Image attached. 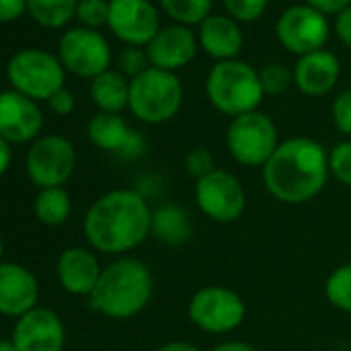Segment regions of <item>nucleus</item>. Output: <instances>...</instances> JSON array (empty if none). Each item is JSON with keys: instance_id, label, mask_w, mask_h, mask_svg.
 Masks as SVG:
<instances>
[{"instance_id": "nucleus-1", "label": "nucleus", "mask_w": 351, "mask_h": 351, "mask_svg": "<svg viewBox=\"0 0 351 351\" xmlns=\"http://www.w3.org/2000/svg\"><path fill=\"white\" fill-rule=\"evenodd\" d=\"M328 176V151L308 136L285 138L263 165L267 191L285 205H302L318 197Z\"/></svg>"}, {"instance_id": "nucleus-2", "label": "nucleus", "mask_w": 351, "mask_h": 351, "mask_svg": "<svg viewBox=\"0 0 351 351\" xmlns=\"http://www.w3.org/2000/svg\"><path fill=\"white\" fill-rule=\"evenodd\" d=\"M153 213L145 197L130 189L110 191L87 211L83 232L93 250L124 254L151 234Z\"/></svg>"}, {"instance_id": "nucleus-3", "label": "nucleus", "mask_w": 351, "mask_h": 351, "mask_svg": "<svg viewBox=\"0 0 351 351\" xmlns=\"http://www.w3.org/2000/svg\"><path fill=\"white\" fill-rule=\"evenodd\" d=\"M153 295V275L136 258H118L104 267L89 306L106 318L128 320L141 314Z\"/></svg>"}, {"instance_id": "nucleus-4", "label": "nucleus", "mask_w": 351, "mask_h": 351, "mask_svg": "<svg viewBox=\"0 0 351 351\" xmlns=\"http://www.w3.org/2000/svg\"><path fill=\"white\" fill-rule=\"evenodd\" d=\"M205 91L211 106L230 118L256 112L265 99L258 71L240 58L215 62L207 75Z\"/></svg>"}, {"instance_id": "nucleus-5", "label": "nucleus", "mask_w": 351, "mask_h": 351, "mask_svg": "<svg viewBox=\"0 0 351 351\" xmlns=\"http://www.w3.org/2000/svg\"><path fill=\"white\" fill-rule=\"evenodd\" d=\"M184 87L176 73L149 66L138 77L130 79L128 110L145 124H163L180 112Z\"/></svg>"}, {"instance_id": "nucleus-6", "label": "nucleus", "mask_w": 351, "mask_h": 351, "mask_svg": "<svg viewBox=\"0 0 351 351\" xmlns=\"http://www.w3.org/2000/svg\"><path fill=\"white\" fill-rule=\"evenodd\" d=\"M7 79L11 89L25 97L34 101H48L64 87L66 71L58 56L46 50L27 48L11 56L7 62Z\"/></svg>"}, {"instance_id": "nucleus-7", "label": "nucleus", "mask_w": 351, "mask_h": 351, "mask_svg": "<svg viewBox=\"0 0 351 351\" xmlns=\"http://www.w3.org/2000/svg\"><path fill=\"white\" fill-rule=\"evenodd\" d=\"M226 145L240 165L263 167L279 147L277 126L271 116L261 110L242 114L232 118L226 132Z\"/></svg>"}, {"instance_id": "nucleus-8", "label": "nucleus", "mask_w": 351, "mask_h": 351, "mask_svg": "<svg viewBox=\"0 0 351 351\" xmlns=\"http://www.w3.org/2000/svg\"><path fill=\"white\" fill-rule=\"evenodd\" d=\"M77 167V151L73 143L60 134H44L32 143L25 169L29 180L40 189L64 186Z\"/></svg>"}, {"instance_id": "nucleus-9", "label": "nucleus", "mask_w": 351, "mask_h": 351, "mask_svg": "<svg viewBox=\"0 0 351 351\" xmlns=\"http://www.w3.org/2000/svg\"><path fill=\"white\" fill-rule=\"evenodd\" d=\"M330 32L332 27L328 23V17L308 7L306 3L287 7L275 23L277 42L298 58L324 50Z\"/></svg>"}, {"instance_id": "nucleus-10", "label": "nucleus", "mask_w": 351, "mask_h": 351, "mask_svg": "<svg viewBox=\"0 0 351 351\" xmlns=\"http://www.w3.org/2000/svg\"><path fill=\"white\" fill-rule=\"evenodd\" d=\"M189 318L205 332L221 335L238 328L246 318V304L230 287L207 285L195 291L189 302Z\"/></svg>"}, {"instance_id": "nucleus-11", "label": "nucleus", "mask_w": 351, "mask_h": 351, "mask_svg": "<svg viewBox=\"0 0 351 351\" xmlns=\"http://www.w3.org/2000/svg\"><path fill=\"white\" fill-rule=\"evenodd\" d=\"M58 58L66 73L93 81L101 73L110 71L112 48L99 32L73 27L60 38Z\"/></svg>"}, {"instance_id": "nucleus-12", "label": "nucleus", "mask_w": 351, "mask_h": 351, "mask_svg": "<svg viewBox=\"0 0 351 351\" xmlns=\"http://www.w3.org/2000/svg\"><path fill=\"white\" fill-rule=\"evenodd\" d=\"M195 201L205 217L215 223H232L246 211V193L232 171L215 169L197 180Z\"/></svg>"}, {"instance_id": "nucleus-13", "label": "nucleus", "mask_w": 351, "mask_h": 351, "mask_svg": "<svg viewBox=\"0 0 351 351\" xmlns=\"http://www.w3.org/2000/svg\"><path fill=\"white\" fill-rule=\"evenodd\" d=\"M108 27L122 44L147 48L161 29V19L151 0H110Z\"/></svg>"}, {"instance_id": "nucleus-14", "label": "nucleus", "mask_w": 351, "mask_h": 351, "mask_svg": "<svg viewBox=\"0 0 351 351\" xmlns=\"http://www.w3.org/2000/svg\"><path fill=\"white\" fill-rule=\"evenodd\" d=\"M44 114L38 101L9 89L0 91V136L11 145L34 143L40 138Z\"/></svg>"}, {"instance_id": "nucleus-15", "label": "nucleus", "mask_w": 351, "mask_h": 351, "mask_svg": "<svg viewBox=\"0 0 351 351\" xmlns=\"http://www.w3.org/2000/svg\"><path fill=\"white\" fill-rule=\"evenodd\" d=\"M11 341L17 351H62L66 332L54 310L38 306L17 318Z\"/></svg>"}, {"instance_id": "nucleus-16", "label": "nucleus", "mask_w": 351, "mask_h": 351, "mask_svg": "<svg viewBox=\"0 0 351 351\" xmlns=\"http://www.w3.org/2000/svg\"><path fill=\"white\" fill-rule=\"evenodd\" d=\"M149 64L153 69L176 73L189 66L199 52V38L193 27L169 23L157 32V36L145 48Z\"/></svg>"}, {"instance_id": "nucleus-17", "label": "nucleus", "mask_w": 351, "mask_h": 351, "mask_svg": "<svg viewBox=\"0 0 351 351\" xmlns=\"http://www.w3.org/2000/svg\"><path fill=\"white\" fill-rule=\"evenodd\" d=\"M40 283L38 277L19 263L0 265V314L21 318L38 308Z\"/></svg>"}, {"instance_id": "nucleus-18", "label": "nucleus", "mask_w": 351, "mask_h": 351, "mask_svg": "<svg viewBox=\"0 0 351 351\" xmlns=\"http://www.w3.org/2000/svg\"><path fill=\"white\" fill-rule=\"evenodd\" d=\"M87 136L97 149L126 159L138 157L145 147L141 132L132 130L120 114L97 112L87 124Z\"/></svg>"}, {"instance_id": "nucleus-19", "label": "nucleus", "mask_w": 351, "mask_h": 351, "mask_svg": "<svg viewBox=\"0 0 351 351\" xmlns=\"http://www.w3.org/2000/svg\"><path fill=\"white\" fill-rule=\"evenodd\" d=\"M293 85L308 97H322L335 89L341 77V62L330 50L300 56L293 64Z\"/></svg>"}, {"instance_id": "nucleus-20", "label": "nucleus", "mask_w": 351, "mask_h": 351, "mask_svg": "<svg viewBox=\"0 0 351 351\" xmlns=\"http://www.w3.org/2000/svg\"><path fill=\"white\" fill-rule=\"evenodd\" d=\"M101 271L104 269L99 267L97 256L81 246L66 248L56 263V277L60 287L71 295H81V298L91 295V291L99 281Z\"/></svg>"}, {"instance_id": "nucleus-21", "label": "nucleus", "mask_w": 351, "mask_h": 351, "mask_svg": "<svg viewBox=\"0 0 351 351\" xmlns=\"http://www.w3.org/2000/svg\"><path fill=\"white\" fill-rule=\"evenodd\" d=\"M199 48L215 62L236 60L244 48V32L230 15H211L199 25Z\"/></svg>"}, {"instance_id": "nucleus-22", "label": "nucleus", "mask_w": 351, "mask_h": 351, "mask_svg": "<svg viewBox=\"0 0 351 351\" xmlns=\"http://www.w3.org/2000/svg\"><path fill=\"white\" fill-rule=\"evenodd\" d=\"M89 95L99 112L120 114L128 108L130 101V79L124 77L118 69H110L91 81Z\"/></svg>"}, {"instance_id": "nucleus-23", "label": "nucleus", "mask_w": 351, "mask_h": 351, "mask_svg": "<svg viewBox=\"0 0 351 351\" xmlns=\"http://www.w3.org/2000/svg\"><path fill=\"white\" fill-rule=\"evenodd\" d=\"M151 234L167 246H180L191 238L193 223H191L189 213L182 207L163 205L153 213Z\"/></svg>"}, {"instance_id": "nucleus-24", "label": "nucleus", "mask_w": 351, "mask_h": 351, "mask_svg": "<svg viewBox=\"0 0 351 351\" xmlns=\"http://www.w3.org/2000/svg\"><path fill=\"white\" fill-rule=\"evenodd\" d=\"M34 213L40 223L48 228H58L69 221L73 213V201L71 195L64 191V186L56 189H44L38 193L34 201Z\"/></svg>"}, {"instance_id": "nucleus-25", "label": "nucleus", "mask_w": 351, "mask_h": 351, "mask_svg": "<svg viewBox=\"0 0 351 351\" xmlns=\"http://www.w3.org/2000/svg\"><path fill=\"white\" fill-rule=\"evenodd\" d=\"M77 7L79 0H27L29 17L46 29L69 25L77 15Z\"/></svg>"}, {"instance_id": "nucleus-26", "label": "nucleus", "mask_w": 351, "mask_h": 351, "mask_svg": "<svg viewBox=\"0 0 351 351\" xmlns=\"http://www.w3.org/2000/svg\"><path fill=\"white\" fill-rule=\"evenodd\" d=\"M213 3L215 0H159V7L171 23L199 27L213 15Z\"/></svg>"}, {"instance_id": "nucleus-27", "label": "nucleus", "mask_w": 351, "mask_h": 351, "mask_svg": "<svg viewBox=\"0 0 351 351\" xmlns=\"http://www.w3.org/2000/svg\"><path fill=\"white\" fill-rule=\"evenodd\" d=\"M324 295L332 308L341 312H351V263L337 267L328 275L324 283Z\"/></svg>"}, {"instance_id": "nucleus-28", "label": "nucleus", "mask_w": 351, "mask_h": 351, "mask_svg": "<svg viewBox=\"0 0 351 351\" xmlns=\"http://www.w3.org/2000/svg\"><path fill=\"white\" fill-rule=\"evenodd\" d=\"M258 79L265 95H283L293 85V71L279 62H271L258 71Z\"/></svg>"}, {"instance_id": "nucleus-29", "label": "nucleus", "mask_w": 351, "mask_h": 351, "mask_svg": "<svg viewBox=\"0 0 351 351\" xmlns=\"http://www.w3.org/2000/svg\"><path fill=\"white\" fill-rule=\"evenodd\" d=\"M75 19L81 27L99 32V27L108 25L110 19V0H79Z\"/></svg>"}, {"instance_id": "nucleus-30", "label": "nucleus", "mask_w": 351, "mask_h": 351, "mask_svg": "<svg viewBox=\"0 0 351 351\" xmlns=\"http://www.w3.org/2000/svg\"><path fill=\"white\" fill-rule=\"evenodd\" d=\"M328 171L339 184L351 189V141H343L328 151Z\"/></svg>"}, {"instance_id": "nucleus-31", "label": "nucleus", "mask_w": 351, "mask_h": 351, "mask_svg": "<svg viewBox=\"0 0 351 351\" xmlns=\"http://www.w3.org/2000/svg\"><path fill=\"white\" fill-rule=\"evenodd\" d=\"M221 3H223L226 15L236 19L240 25L258 21L269 7V0H221Z\"/></svg>"}, {"instance_id": "nucleus-32", "label": "nucleus", "mask_w": 351, "mask_h": 351, "mask_svg": "<svg viewBox=\"0 0 351 351\" xmlns=\"http://www.w3.org/2000/svg\"><path fill=\"white\" fill-rule=\"evenodd\" d=\"M149 56L145 52V48H136V46H126L120 54H118V71L128 77L134 79L141 73H145L149 69Z\"/></svg>"}, {"instance_id": "nucleus-33", "label": "nucleus", "mask_w": 351, "mask_h": 351, "mask_svg": "<svg viewBox=\"0 0 351 351\" xmlns=\"http://www.w3.org/2000/svg\"><path fill=\"white\" fill-rule=\"evenodd\" d=\"M184 167L195 180H201V178H205V176H209V173H213L217 169L211 151L205 149V147H197V149L189 151L186 157H184Z\"/></svg>"}, {"instance_id": "nucleus-34", "label": "nucleus", "mask_w": 351, "mask_h": 351, "mask_svg": "<svg viewBox=\"0 0 351 351\" xmlns=\"http://www.w3.org/2000/svg\"><path fill=\"white\" fill-rule=\"evenodd\" d=\"M330 118L341 134L351 136V87L343 89L330 106Z\"/></svg>"}, {"instance_id": "nucleus-35", "label": "nucleus", "mask_w": 351, "mask_h": 351, "mask_svg": "<svg viewBox=\"0 0 351 351\" xmlns=\"http://www.w3.org/2000/svg\"><path fill=\"white\" fill-rule=\"evenodd\" d=\"M48 106L56 116H69L75 110V95L69 87H62L48 99Z\"/></svg>"}, {"instance_id": "nucleus-36", "label": "nucleus", "mask_w": 351, "mask_h": 351, "mask_svg": "<svg viewBox=\"0 0 351 351\" xmlns=\"http://www.w3.org/2000/svg\"><path fill=\"white\" fill-rule=\"evenodd\" d=\"M332 32L337 36V40L351 50V7H347L345 11H341L335 21H332Z\"/></svg>"}, {"instance_id": "nucleus-37", "label": "nucleus", "mask_w": 351, "mask_h": 351, "mask_svg": "<svg viewBox=\"0 0 351 351\" xmlns=\"http://www.w3.org/2000/svg\"><path fill=\"white\" fill-rule=\"evenodd\" d=\"M27 13V0H0V23L17 21Z\"/></svg>"}, {"instance_id": "nucleus-38", "label": "nucleus", "mask_w": 351, "mask_h": 351, "mask_svg": "<svg viewBox=\"0 0 351 351\" xmlns=\"http://www.w3.org/2000/svg\"><path fill=\"white\" fill-rule=\"evenodd\" d=\"M304 3L326 17H337L341 11L351 7V0H304Z\"/></svg>"}, {"instance_id": "nucleus-39", "label": "nucleus", "mask_w": 351, "mask_h": 351, "mask_svg": "<svg viewBox=\"0 0 351 351\" xmlns=\"http://www.w3.org/2000/svg\"><path fill=\"white\" fill-rule=\"evenodd\" d=\"M13 161V153H11V143H7L3 136H0V178L7 173V169L11 167Z\"/></svg>"}, {"instance_id": "nucleus-40", "label": "nucleus", "mask_w": 351, "mask_h": 351, "mask_svg": "<svg viewBox=\"0 0 351 351\" xmlns=\"http://www.w3.org/2000/svg\"><path fill=\"white\" fill-rule=\"evenodd\" d=\"M213 351H258V349L244 341H226V343L217 345Z\"/></svg>"}, {"instance_id": "nucleus-41", "label": "nucleus", "mask_w": 351, "mask_h": 351, "mask_svg": "<svg viewBox=\"0 0 351 351\" xmlns=\"http://www.w3.org/2000/svg\"><path fill=\"white\" fill-rule=\"evenodd\" d=\"M157 351H201L195 343L189 341H169L165 345H161Z\"/></svg>"}, {"instance_id": "nucleus-42", "label": "nucleus", "mask_w": 351, "mask_h": 351, "mask_svg": "<svg viewBox=\"0 0 351 351\" xmlns=\"http://www.w3.org/2000/svg\"><path fill=\"white\" fill-rule=\"evenodd\" d=\"M0 351H17V349H15V343L11 339L0 337Z\"/></svg>"}, {"instance_id": "nucleus-43", "label": "nucleus", "mask_w": 351, "mask_h": 351, "mask_svg": "<svg viewBox=\"0 0 351 351\" xmlns=\"http://www.w3.org/2000/svg\"><path fill=\"white\" fill-rule=\"evenodd\" d=\"M3 256H5V242H3V238H0V265L5 263V261H3Z\"/></svg>"}]
</instances>
